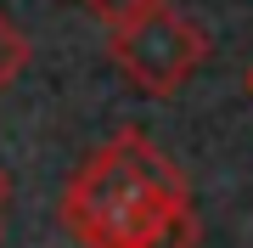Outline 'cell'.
<instances>
[{
  "mask_svg": "<svg viewBox=\"0 0 253 248\" xmlns=\"http://www.w3.org/2000/svg\"><path fill=\"white\" fill-rule=\"evenodd\" d=\"M242 91H248V96H253V62H248V74H242Z\"/></svg>",
  "mask_w": 253,
  "mask_h": 248,
  "instance_id": "obj_5",
  "label": "cell"
},
{
  "mask_svg": "<svg viewBox=\"0 0 253 248\" xmlns=\"http://www.w3.org/2000/svg\"><path fill=\"white\" fill-rule=\"evenodd\" d=\"M23 62H28V40H23V28L0 11V91L23 74Z\"/></svg>",
  "mask_w": 253,
  "mask_h": 248,
  "instance_id": "obj_3",
  "label": "cell"
},
{
  "mask_svg": "<svg viewBox=\"0 0 253 248\" xmlns=\"http://www.w3.org/2000/svg\"><path fill=\"white\" fill-rule=\"evenodd\" d=\"M107 51H113L118 74L135 85L141 96H174L203 68L208 34L186 17V11H174L169 0H163V6L141 11V17L118 23L107 34Z\"/></svg>",
  "mask_w": 253,
  "mask_h": 248,
  "instance_id": "obj_2",
  "label": "cell"
},
{
  "mask_svg": "<svg viewBox=\"0 0 253 248\" xmlns=\"http://www.w3.org/2000/svg\"><path fill=\"white\" fill-rule=\"evenodd\" d=\"M56 214L79 248H197L203 237L186 175L141 130L101 141L68 181Z\"/></svg>",
  "mask_w": 253,
  "mask_h": 248,
  "instance_id": "obj_1",
  "label": "cell"
},
{
  "mask_svg": "<svg viewBox=\"0 0 253 248\" xmlns=\"http://www.w3.org/2000/svg\"><path fill=\"white\" fill-rule=\"evenodd\" d=\"M84 11H96L107 28H118V23H129V17H141V11H152V6H163V0H79Z\"/></svg>",
  "mask_w": 253,
  "mask_h": 248,
  "instance_id": "obj_4",
  "label": "cell"
}]
</instances>
